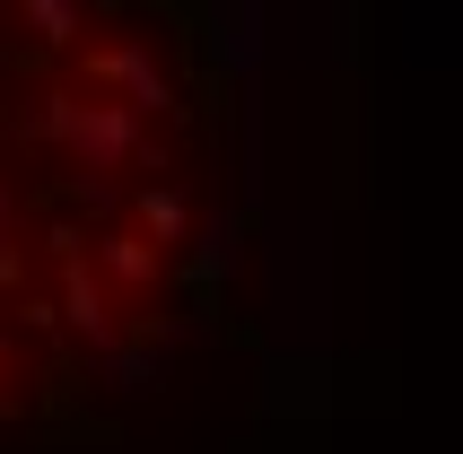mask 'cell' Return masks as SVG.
Returning <instances> with one entry per match:
<instances>
[{"label":"cell","mask_w":463,"mask_h":454,"mask_svg":"<svg viewBox=\"0 0 463 454\" xmlns=\"http://www.w3.org/2000/svg\"><path fill=\"white\" fill-rule=\"evenodd\" d=\"M26 26H35V44H71L79 35V0H26Z\"/></svg>","instance_id":"cell-1"},{"label":"cell","mask_w":463,"mask_h":454,"mask_svg":"<svg viewBox=\"0 0 463 454\" xmlns=\"http://www.w3.org/2000/svg\"><path fill=\"white\" fill-rule=\"evenodd\" d=\"M140 219H149V236H175V227H184V202H175V193H149Z\"/></svg>","instance_id":"cell-5"},{"label":"cell","mask_w":463,"mask_h":454,"mask_svg":"<svg viewBox=\"0 0 463 454\" xmlns=\"http://www.w3.org/2000/svg\"><path fill=\"white\" fill-rule=\"evenodd\" d=\"M0 367H9V341H0Z\"/></svg>","instance_id":"cell-7"},{"label":"cell","mask_w":463,"mask_h":454,"mask_svg":"<svg viewBox=\"0 0 463 454\" xmlns=\"http://www.w3.org/2000/svg\"><path fill=\"white\" fill-rule=\"evenodd\" d=\"M71 324L88 332V341H105V298H97V279L71 271Z\"/></svg>","instance_id":"cell-2"},{"label":"cell","mask_w":463,"mask_h":454,"mask_svg":"<svg viewBox=\"0 0 463 454\" xmlns=\"http://www.w3.org/2000/svg\"><path fill=\"white\" fill-rule=\"evenodd\" d=\"M0 219H9V184H0Z\"/></svg>","instance_id":"cell-6"},{"label":"cell","mask_w":463,"mask_h":454,"mask_svg":"<svg viewBox=\"0 0 463 454\" xmlns=\"http://www.w3.org/2000/svg\"><path fill=\"white\" fill-rule=\"evenodd\" d=\"M105 271H114V279H149L157 262H149V245H140V236H114V245H105Z\"/></svg>","instance_id":"cell-3"},{"label":"cell","mask_w":463,"mask_h":454,"mask_svg":"<svg viewBox=\"0 0 463 454\" xmlns=\"http://www.w3.org/2000/svg\"><path fill=\"white\" fill-rule=\"evenodd\" d=\"M202 271H210V279L236 271V227H228V219H210V227H202Z\"/></svg>","instance_id":"cell-4"}]
</instances>
